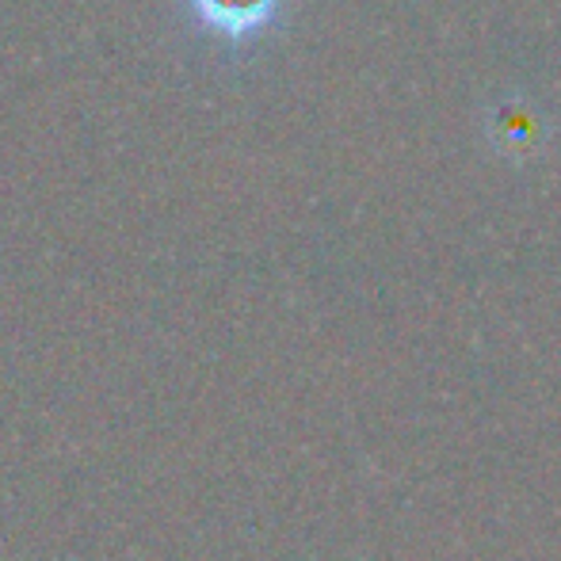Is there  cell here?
I'll return each mask as SVG.
<instances>
[{
  "label": "cell",
  "mask_w": 561,
  "mask_h": 561,
  "mask_svg": "<svg viewBox=\"0 0 561 561\" xmlns=\"http://www.w3.org/2000/svg\"><path fill=\"white\" fill-rule=\"evenodd\" d=\"M192 8L215 35L229 38V43H244L272 27L283 0H192Z\"/></svg>",
  "instance_id": "1"
}]
</instances>
